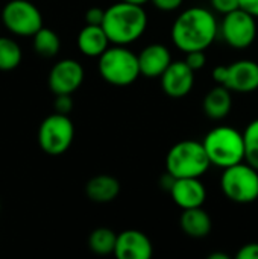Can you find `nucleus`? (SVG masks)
<instances>
[{
	"label": "nucleus",
	"mask_w": 258,
	"mask_h": 259,
	"mask_svg": "<svg viewBox=\"0 0 258 259\" xmlns=\"http://www.w3.org/2000/svg\"><path fill=\"white\" fill-rule=\"evenodd\" d=\"M0 211H2V203H0Z\"/></svg>",
	"instance_id": "473e14b6"
},
{
	"label": "nucleus",
	"mask_w": 258,
	"mask_h": 259,
	"mask_svg": "<svg viewBox=\"0 0 258 259\" xmlns=\"http://www.w3.org/2000/svg\"><path fill=\"white\" fill-rule=\"evenodd\" d=\"M117 243V234L108 228H97L88 237V247L96 255H109L114 253Z\"/></svg>",
	"instance_id": "412c9836"
},
{
	"label": "nucleus",
	"mask_w": 258,
	"mask_h": 259,
	"mask_svg": "<svg viewBox=\"0 0 258 259\" xmlns=\"http://www.w3.org/2000/svg\"><path fill=\"white\" fill-rule=\"evenodd\" d=\"M154 253L149 237L140 231L128 229L117 235L114 255L117 259H151Z\"/></svg>",
	"instance_id": "4468645a"
},
{
	"label": "nucleus",
	"mask_w": 258,
	"mask_h": 259,
	"mask_svg": "<svg viewBox=\"0 0 258 259\" xmlns=\"http://www.w3.org/2000/svg\"><path fill=\"white\" fill-rule=\"evenodd\" d=\"M245 161L258 170V118L251 121L245 132Z\"/></svg>",
	"instance_id": "5701e85b"
},
{
	"label": "nucleus",
	"mask_w": 258,
	"mask_h": 259,
	"mask_svg": "<svg viewBox=\"0 0 258 259\" xmlns=\"http://www.w3.org/2000/svg\"><path fill=\"white\" fill-rule=\"evenodd\" d=\"M170 33L173 44L186 53L207 50L219 33V23L210 9L195 6L178 15Z\"/></svg>",
	"instance_id": "f257e3e1"
},
{
	"label": "nucleus",
	"mask_w": 258,
	"mask_h": 259,
	"mask_svg": "<svg viewBox=\"0 0 258 259\" xmlns=\"http://www.w3.org/2000/svg\"><path fill=\"white\" fill-rule=\"evenodd\" d=\"M120 193V184L114 176L97 175L91 178L85 185V194L91 202L109 203Z\"/></svg>",
	"instance_id": "6ab92c4d"
},
{
	"label": "nucleus",
	"mask_w": 258,
	"mask_h": 259,
	"mask_svg": "<svg viewBox=\"0 0 258 259\" xmlns=\"http://www.w3.org/2000/svg\"><path fill=\"white\" fill-rule=\"evenodd\" d=\"M33 49L41 58H55L59 53L61 39L55 30L43 26L33 35Z\"/></svg>",
	"instance_id": "aec40b11"
},
{
	"label": "nucleus",
	"mask_w": 258,
	"mask_h": 259,
	"mask_svg": "<svg viewBox=\"0 0 258 259\" xmlns=\"http://www.w3.org/2000/svg\"><path fill=\"white\" fill-rule=\"evenodd\" d=\"M99 73L111 85H131L141 74L138 55L126 49V46L114 44L99 56Z\"/></svg>",
	"instance_id": "39448f33"
},
{
	"label": "nucleus",
	"mask_w": 258,
	"mask_h": 259,
	"mask_svg": "<svg viewBox=\"0 0 258 259\" xmlns=\"http://www.w3.org/2000/svg\"><path fill=\"white\" fill-rule=\"evenodd\" d=\"M210 2L211 6L224 15L240 8V0H210Z\"/></svg>",
	"instance_id": "a878e982"
},
{
	"label": "nucleus",
	"mask_w": 258,
	"mask_h": 259,
	"mask_svg": "<svg viewBox=\"0 0 258 259\" xmlns=\"http://www.w3.org/2000/svg\"><path fill=\"white\" fill-rule=\"evenodd\" d=\"M140 73L146 77H161L172 64V55L163 44H149L138 53Z\"/></svg>",
	"instance_id": "2eb2a0df"
},
{
	"label": "nucleus",
	"mask_w": 258,
	"mask_h": 259,
	"mask_svg": "<svg viewBox=\"0 0 258 259\" xmlns=\"http://www.w3.org/2000/svg\"><path fill=\"white\" fill-rule=\"evenodd\" d=\"M216 83L224 85L233 93H252L258 90V64L251 59L234 61L225 67L213 70Z\"/></svg>",
	"instance_id": "1a4fd4ad"
},
{
	"label": "nucleus",
	"mask_w": 258,
	"mask_h": 259,
	"mask_svg": "<svg viewBox=\"0 0 258 259\" xmlns=\"http://www.w3.org/2000/svg\"><path fill=\"white\" fill-rule=\"evenodd\" d=\"M154 3V6L160 11L164 12H170L175 11L178 8H181V5L184 3V0H151Z\"/></svg>",
	"instance_id": "c85d7f7f"
},
{
	"label": "nucleus",
	"mask_w": 258,
	"mask_h": 259,
	"mask_svg": "<svg viewBox=\"0 0 258 259\" xmlns=\"http://www.w3.org/2000/svg\"><path fill=\"white\" fill-rule=\"evenodd\" d=\"M75 138V126L68 115L52 114L46 117L38 127V144L40 149L50 155L59 156L65 153Z\"/></svg>",
	"instance_id": "0eeeda50"
},
{
	"label": "nucleus",
	"mask_w": 258,
	"mask_h": 259,
	"mask_svg": "<svg viewBox=\"0 0 258 259\" xmlns=\"http://www.w3.org/2000/svg\"><path fill=\"white\" fill-rule=\"evenodd\" d=\"M53 108H55V112L68 115V114L71 112V109H73V99H71V94H56Z\"/></svg>",
	"instance_id": "393cba45"
},
{
	"label": "nucleus",
	"mask_w": 258,
	"mask_h": 259,
	"mask_svg": "<svg viewBox=\"0 0 258 259\" xmlns=\"http://www.w3.org/2000/svg\"><path fill=\"white\" fill-rule=\"evenodd\" d=\"M163 91L173 99L187 96L195 85V70L186 61H172V64L161 74Z\"/></svg>",
	"instance_id": "f8f14e48"
},
{
	"label": "nucleus",
	"mask_w": 258,
	"mask_h": 259,
	"mask_svg": "<svg viewBox=\"0 0 258 259\" xmlns=\"http://www.w3.org/2000/svg\"><path fill=\"white\" fill-rule=\"evenodd\" d=\"M237 259H258V243H248L242 246L236 255Z\"/></svg>",
	"instance_id": "cd10ccee"
},
{
	"label": "nucleus",
	"mask_w": 258,
	"mask_h": 259,
	"mask_svg": "<svg viewBox=\"0 0 258 259\" xmlns=\"http://www.w3.org/2000/svg\"><path fill=\"white\" fill-rule=\"evenodd\" d=\"M211 162L202 143L184 140L170 147L166 156V173L173 179L201 178Z\"/></svg>",
	"instance_id": "20e7f679"
},
{
	"label": "nucleus",
	"mask_w": 258,
	"mask_h": 259,
	"mask_svg": "<svg viewBox=\"0 0 258 259\" xmlns=\"http://www.w3.org/2000/svg\"><path fill=\"white\" fill-rule=\"evenodd\" d=\"M202 108L204 112L208 118L211 120H222L225 118L231 108H233V97H231V91L228 88H225L224 85H219L211 88L202 102Z\"/></svg>",
	"instance_id": "a211bd4d"
},
{
	"label": "nucleus",
	"mask_w": 258,
	"mask_h": 259,
	"mask_svg": "<svg viewBox=\"0 0 258 259\" xmlns=\"http://www.w3.org/2000/svg\"><path fill=\"white\" fill-rule=\"evenodd\" d=\"M23 59L20 44L11 38L0 36V71L15 70Z\"/></svg>",
	"instance_id": "4be33fe9"
},
{
	"label": "nucleus",
	"mask_w": 258,
	"mask_h": 259,
	"mask_svg": "<svg viewBox=\"0 0 258 259\" xmlns=\"http://www.w3.org/2000/svg\"><path fill=\"white\" fill-rule=\"evenodd\" d=\"M173 202L181 209L199 208L205 203L207 190L199 178H179L173 179L169 188Z\"/></svg>",
	"instance_id": "ddd939ff"
},
{
	"label": "nucleus",
	"mask_w": 258,
	"mask_h": 259,
	"mask_svg": "<svg viewBox=\"0 0 258 259\" xmlns=\"http://www.w3.org/2000/svg\"><path fill=\"white\" fill-rule=\"evenodd\" d=\"M205 152L211 165L228 168L245 161V140L243 134L230 126H219L211 129L204 141Z\"/></svg>",
	"instance_id": "7ed1b4c3"
},
{
	"label": "nucleus",
	"mask_w": 258,
	"mask_h": 259,
	"mask_svg": "<svg viewBox=\"0 0 258 259\" xmlns=\"http://www.w3.org/2000/svg\"><path fill=\"white\" fill-rule=\"evenodd\" d=\"M102 27L111 44L128 46L144 33L148 27V14L141 5L120 0L105 9Z\"/></svg>",
	"instance_id": "f03ea898"
},
{
	"label": "nucleus",
	"mask_w": 258,
	"mask_h": 259,
	"mask_svg": "<svg viewBox=\"0 0 258 259\" xmlns=\"http://www.w3.org/2000/svg\"><path fill=\"white\" fill-rule=\"evenodd\" d=\"M122 2H128V3H134V5H144V3H148V2H151V0H122Z\"/></svg>",
	"instance_id": "2f4dec72"
},
{
	"label": "nucleus",
	"mask_w": 258,
	"mask_h": 259,
	"mask_svg": "<svg viewBox=\"0 0 258 259\" xmlns=\"http://www.w3.org/2000/svg\"><path fill=\"white\" fill-rule=\"evenodd\" d=\"M220 188L227 199L234 203H252L258 199V170L246 161L224 168Z\"/></svg>",
	"instance_id": "423d86ee"
},
{
	"label": "nucleus",
	"mask_w": 258,
	"mask_h": 259,
	"mask_svg": "<svg viewBox=\"0 0 258 259\" xmlns=\"http://www.w3.org/2000/svg\"><path fill=\"white\" fill-rule=\"evenodd\" d=\"M184 61L187 62V65H189L192 70L198 71V70L204 68V67H205V64H207V55H205V50H195V52H189Z\"/></svg>",
	"instance_id": "b1692460"
},
{
	"label": "nucleus",
	"mask_w": 258,
	"mask_h": 259,
	"mask_svg": "<svg viewBox=\"0 0 258 259\" xmlns=\"http://www.w3.org/2000/svg\"><path fill=\"white\" fill-rule=\"evenodd\" d=\"M84 68L75 59L58 61L49 73V88L56 94H73L84 82Z\"/></svg>",
	"instance_id": "9b49d317"
},
{
	"label": "nucleus",
	"mask_w": 258,
	"mask_h": 259,
	"mask_svg": "<svg viewBox=\"0 0 258 259\" xmlns=\"http://www.w3.org/2000/svg\"><path fill=\"white\" fill-rule=\"evenodd\" d=\"M219 32L230 47L248 49L257 38V18L239 8L224 15Z\"/></svg>",
	"instance_id": "9d476101"
},
{
	"label": "nucleus",
	"mask_w": 258,
	"mask_h": 259,
	"mask_svg": "<svg viewBox=\"0 0 258 259\" xmlns=\"http://www.w3.org/2000/svg\"><path fill=\"white\" fill-rule=\"evenodd\" d=\"M109 38L102 26L85 24L78 35V49L88 58H99L109 44Z\"/></svg>",
	"instance_id": "dca6fc26"
},
{
	"label": "nucleus",
	"mask_w": 258,
	"mask_h": 259,
	"mask_svg": "<svg viewBox=\"0 0 258 259\" xmlns=\"http://www.w3.org/2000/svg\"><path fill=\"white\" fill-rule=\"evenodd\" d=\"M5 27L18 36H33L43 27L41 11L29 0H11L2 9Z\"/></svg>",
	"instance_id": "6e6552de"
},
{
	"label": "nucleus",
	"mask_w": 258,
	"mask_h": 259,
	"mask_svg": "<svg viewBox=\"0 0 258 259\" xmlns=\"http://www.w3.org/2000/svg\"><path fill=\"white\" fill-rule=\"evenodd\" d=\"M179 226L186 235L190 238H205L211 232V217L207 211L199 208H190L182 209V214L179 217Z\"/></svg>",
	"instance_id": "f3484780"
},
{
	"label": "nucleus",
	"mask_w": 258,
	"mask_h": 259,
	"mask_svg": "<svg viewBox=\"0 0 258 259\" xmlns=\"http://www.w3.org/2000/svg\"><path fill=\"white\" fill-rule=\"evenodd\" d=\"M207 259H230V256L227 253H222V252H214V253H210Z\"/></svg>",
	"instance_id": "7c9ffc66"
},
{
	"label": "nucleus",
	"mask_w": 258,
	"mask_h": 259,
	"mask_svg": "<svg viewBox=\"0 0 258 259\" xmlns=\"http://www.w3.org/2000/svg\"><path fill=\"white\" fill-rule=\"evenodd\" d=\"M240 8L258 18V0H240Z\"/></svg>",
	"instance_id": "c756f323"
},
{
	"label": "nucleus",
	"mask_w": 258,
	"mask_h": 259,
	"mask_svg": "<svg viewBox=\"0 0 258 259\" xmlns=\"http://www.w3.org/2000/svg\"><path fill=\"white\" fill-rule=\"evenodd\" d=\"M105 18V9L93 6L85 12V23L87 24H96V26H102Z\"/></svg>",
	"instance_id": "bb28decb"
}]
</instances>
